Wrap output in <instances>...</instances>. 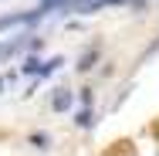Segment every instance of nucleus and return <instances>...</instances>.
Wrapping results in <instances>:
<instances>
[{
	"label": "nucleus",
	"mask_w": 159,
	"mask_h": 156,
	"mask_svg": "<svg viewBox=\"0 0 159 156\" xmlns=\"http://www.w3.org/2000/svg\"><path fill=\"white\" fill-rule=\"evenodd\" d=\"M92 122H95V119H92V109H81V112H78V125H85V129H88Z\"/></svg>",
	"instance_id": "obj_4"
},
{
	"label": "nucleus",
	"mask_w": 159,
	"mask_h": 156,
	"mask_svg": "<svg viewBox=\"0 0 159 156\" xmlns=\"http://www.w3.org/2000/svg\"><path fill=\"white\" fill-rule=\"evenodd\" d=\"M17 51V41H10V44H0V58H7V54H14Z\"/></svg>",
	"instance_id": "obj_5"
},
{
	"label": "nucleus",
	"mask_w": 159,
	"mask_h": 156,
	"mask_svg": "<svg viewBox=\"0 0 159 156\" xmlns=\"http://www.w3.org/2000/svg\"><path fill=\"white\" fill-rule=\"evenodd\" d=\"M41 68H44V61H37V58H27V61L20 64L24 75H41Z\"/></svg>",
	"instance_id": "obj_2"
},
{
	"label": "nucleus",
	"mask_w": 159,
	"mask_h": 156,
	"mask_svg": "<svg viewBox=\"0 0 159 156\" xmlns=\"http://www.w3.org/2000/svg\"><path fill=\"white\" fill-rule=\"evenodd\" d=\"M51 109H54V112H68V109H71V92H68V88H58L54 98H51Z\"/></svg>",
	"instance_id": "obj_1"
},
{
	"label": "nucleus",
	"mask_w": 159,
	"mask_h": 156,
	"mask_svg": "<svg viewBox=\"0 0 159 156\" xmlns=\"http://www.w3.org/2000/svg\"><path fill=\"white\" fill-rule=\"evenodd\" d=\"M0 92H3V78H0Z\"/></svg>",
	"instance_id": "obj_6"
},
{
	"label": "nucleus",
	"mask_w": 159,
	"mask_h": 156,
	"mask_svg": "<svg viewBox=\"0 0 159 156\" xmlns=\"http://www.w3.org/2000/svg\"><path fill=\"white\" fill-rule=\"evenodd\" d=\"M98 61V51L95 48H92V51H88V54H85V58H81V61H78V71H88V68H92V64Z\"/></svg>",
	"instance_id": "obj_3"
}]
</instances>
